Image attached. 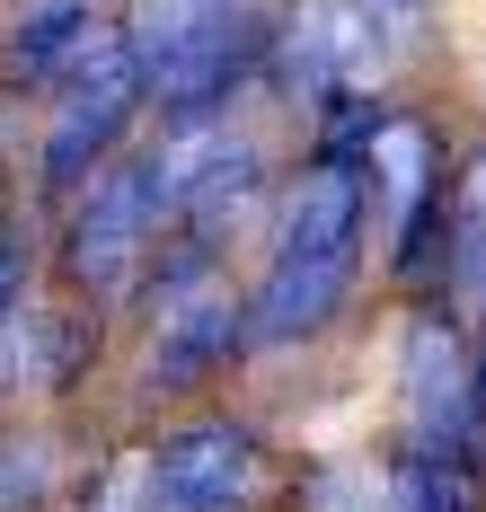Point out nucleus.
<instances>
[{"label": "nucleus", "mask_w": 486, "mask_h": 512, "mask_svg": "<svg viewBox=\"0 0 486 512\" xmlns=\"http://www.w3.org/2000/svg\"><path fill=\"white\" fill-rule=\"evenodd\" d=\"M442 309H486V142L451 159V256H442Z\"/></svg>", "instance_id": "obj_10"}, {"label": "nucleus", "mask_w": 486, "mask_h": 512, "mask_svg": "<svg viewBox=\"0 0 486 512\" xmlns=\"http://www.w3.org/2000/svg\"><path fill=\"white\" fill-rule=\"evenodd\" d=\"M398 433L407 442H451L486 451V380H478V336L460 309L425 301L398 327Z\"/></svg>", "instance_id": "obj_7"}, {"label": "nucleus", "mask_w": 486, "mask_h": 512, "mask_svg": "<svg viewBox=\"0 0 486 512\" xmlns=\"http://www.w3.org/2000/svg\"><path fill=\"white\" fill-rule=\"evenodd\" d=\"M380 9H416V0H380Z\"/></svg>", "instance_id": "obj_16"}, {"label": "nucleus", "mask_w": 486, "mask_h": 512, "mask_svg": "<svg viewBox=\"0 0 486 512\" xmlns=\"http://www.w3.org/2000/svg\"><path fill=\"white\" fill-rule=\"evenodd\" d=\"M80 512H142V451H115V460L89 477Z\"/></svg>", "instance_id": "obj_13"}, {"label": "nucleus", "mask_w": 486, "mask_h": 512, "mask_svg": "<svg viewBox=\"0 0 486 512\" xmlns=\"http://www.w3.org/2000/svg\"><path fill=\"white\" fill-rule=\"evenodd\" d=\"M98 36L107 27H98L89 0H36V9H18L0 27V89H62Z\"/></svg>", "instance_id": "obj_8"}, {"label": "nucleus", "mask_w": 486, "mask_h": 512, "mask_svg": "<svg viewBox=\"0 0 486 512\" xmlns=\"http://www.w3.org/2000/svg\"><path fill=\"white\" fill-rule=\"evenodd\" d=\"M230 9H248V0H133V18H124V45H133V62L151 71L160 53L195 45L204 27H221Z\"/></svg>", "instance_id": "obj_12"}, {"label": "nucleus", "mask_w": 486, "mask_h": 512, "mask_svg": "<svg viewBox=\"0 0 486 512\" xmlns=\"http://www.w3.org/2000/svg\"><path fill=\"white\" fill-rule=\"evenodd\" d=\"M27 301V239L0 221V309H18Z\"/></svg>", "instance_id": "obj_14"}, {"label": "nucleus", "mask_w": 486, "mask_h": 512, "mask_svg": "<svg viewBox=\"0 0 486 512\" xmlns=\"http://www.w3.org/2000/svg\"><path fill=\"white\" fill-rule=\"evenodd\" d=\"M292 468L248 415H177L142 442V512H274Z\"/></svg>", "instance_id": "obj_2"}, {"label": "nucleus", "mask_w": 486, "mask_h": 512, "mask_svg": "<svg viewBox=\"0 0 486 512\" xmlns=\"http://www.w3.org/2000/svg\"><path fill=\"white\" fill-rule=\"evenodd\" d=\"M372 256V186L345 159H310L266 212V265L248 283V345L283 354V345H319L345 318L354 283Z\"/></svg>", "instance_id": "obj_1"}, {"label": "nucleus", "mask_w": 486, "mask_h": 512, "mask_svg": "<svg viewBox=\"0 0 486 512\" xmlns=\"http://www.w3.org/2000/svg\"><path fill=\"white\" fill-rule=\"evenodd\" d=\"M89 9H98V0H89Z\"/></svg>", "instance_id": "obj_17"}, {"label": "nucleus", "mask_w": 486, "mask_h": 512, "mask_svg": "<svg viewBox=\"0 0 486 512\" xmlns=\"http://www.w3.org/2000/svg\"><path fill=\"white\" fill-rule=\"evenodd\" d=\"M469 336H478V380H486V309L469 318Z\"/></svg>", "instance_id": "obj_15"}, {"label": "nucleus", "mask_w": 486, "mask_h": 512, "mask_svg": "<svg viewBox=\"0 0 486 512\" xmlns=\"http://www.w3.org/2000/svg\"><path fill=\"white\" fill-rule=\"evenodd\" d=\"M160 239H168L160 159H151V151H124L107 177H89V186L62 204V256H54V274L89 309H107V301H124V292L151 274Z\"/></svg>", "instance_id": "obj_3"}, {"label": "nucleus", "mask_w": 486, "mask_h": 512, "mask_svg": "<svg viewBox=\"0 0 486 512\" xmlns=\"http://www.w3.org/2000/svg\"><path fill=\"white\" fill-rule=\"evenodd\" d=\"M142 106H151L142 62H133V45H124V27H107L98 45L80 53V71L54 89V106H45V133H36V195H45V204H71L89 177H107L115 159H124V142H133V124H142Z\"/></svg>", "instance_id": "obj_4"}, {"label": "nucleus", "mask_w": 486, "mask_h": 512, "mask_svg": "<svg viewBox=\"0 0 486 512\" xmlns=\"http://www.w3.org/2000/svg\"><path fill=\"white\" fill-rule=\"evenodd\" d=\"M248 292H230L221 274L204 283H177L142 301V362H133V389L142 398H204L230 362H248Z\"/></svg>", "instance_id": "obj_6"}, {"label": "nucleus", "mask_w": 486, "mask_h": 512, "mask_svg": "<svg viewBox=\"0 0 486 512\" xmlns=\"http://www.w3.org/2000/svg\"><path fill=\"white\" fill-rule=\"evenodd\" d=\"M62 442L45 424H0V512H54Z\"/></svg>", "instance_id": "obj_11"}, {"label": "nucleus", "mask_w": 486, "mask_h": 512, "mask_svg": "<svg viewBox=\"0 0 486 512\" xmlns=\"http://www.w3.org/2000/svg\"><path fill=\"white\" fill-rule=\"evenodd\" d=\"M380 512H486V451L398 433L380 460Z\"/></svg>", "instance_id": "obj_9"}, {"label": "nucleus", "mask_w": 486, "mask_h": 512, "mask_svg": "<svg viewBox=\"0 0 486 512\" xmlns=\"http://www.w3.org/2000/svg\"><path fill=\"white\" fill-rule=\"evenodd\" d=\"M398 62V9L380 0H292L274 9V62H266V89L301 106H327L345 89H380Z\"/></svg>", "instance_id": "obj_5"}]
</instances>
